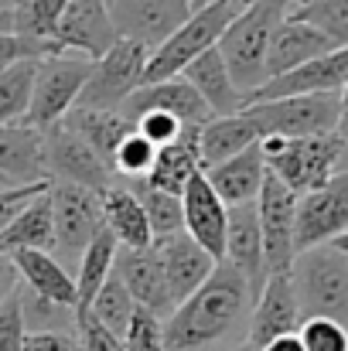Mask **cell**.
<instances>
[{"mask_svg": "<svg viewBox=\"0 0 348 351\" xmlns=\"http://www.w3.org/2000/svg\"><path fill=\"white\" fill-rule=\"evenodd\" d=\"M348 82V48H335L287 75H277L270 82H263L256 93H249L242 99V106L253 103H273V99H294V96H328V93H342Z\"/></svg>", "mask_w": 348, "mask_h": 351, "instance_id": "14", "label": "cell"}, {"mask_svg": "<svg viewBox=\"0 0 348 351\" xmlns=\"http://www.w3.org/2000/svg\"><path fill=\"white\" fill-rule=\"evenodd\" d=\"M133 130H137L147 143H154V147L161 150V147H171L188 126L178 123L174 117H167V113H143V117L133 123Z\"/></svg>", "mask_w": 348, "mask_h": 351, "instance_id": "44", "label": "cell"}, {"mask_svg": "<svg viewBox=\"0 0 348 351\" xmlns=\"http://www.w3.org/2000/svg\"><path fill=\"white\" fill-rule=\"evenodd\" d=\"M328 51H335V45H332L318 27H311V24L297 21L294 14H287V17L280 21V27L273 31V38H270L266 82L277 79V75H287V72H294V69H301V65H308V62L328 55Z\"/></svg>", "mask_w": 348, "mask_h": 351, "instance_id": "23", "label": "cell"}, {"mask_svg": "<svg viewBox=\"0 0 348 351\" xmlns=\"http://www.w3.org/2000/svg\"><path fill=\"white\" fill-rule=\"evenodd\" d=\"M123 348L126 351H164V321L143 307L133 311L130 328L123 331Z\"/></svg>", "mask_w": 348, "mask_h": 351, "instance_id": "41", "label": "cell"}, {"mask_svg": "<svg viewBox=\"0 0 348 351\" xmlns=\"http://www.w3.org/2000/svg\"><path fill=\"white\" fill-rule=\"evenodd\" d=\"M332 245H335V249H338V252H342V256L348 259V232H345V235H338V239H335Z\"/></svg>", "mask_w": 348, "mask_h": 351, "instance_id": "51", "label": "cell"}, {"mask_svg": "<svg viewBox=\"0 0 348 351\" xmlns=\"http://www.w3.org/2000/svg\"><path fill=\"white\" fill-rule=\"evenodd\" d=\"M93 72V62L86 55L76 51H62V55H48L38 62L34 69V86H31V106L24 123L48 130L55 123L72 113V106L79 103V93L86 86Z\"/></svg>", "mask_w": 348, "mask_h": 351, "instance_id": "6", "label": "cell"}, {"mask_svg": "<svg viewBox=\"0 0 348 351\" xmlns=\"http://www.w3.org/2000/svg\"><path fill=\"white\" fill-rule=\"evenodd\" d=\"M229 351H239V348H229Z\"/></svg>", "mask_w": 348, "mask_h": 351, "instance_id": "57", "label": "cell"}, {"mask_svg": "<svg viewBox=\"0 0 348 351\" xmlns=\"http://www.w3.org/2000/svg\"><path fill=\"white\" fill-rule=\"evenodd\" d=\"M348 232V171H338L325 188L297 198L294 215V252L332 245Z\"/></svg>", "mask_w": 348, "mask_h": 351, "instance_id": "9", "label": "cell"}, {"mask_svg": "<svg viewBox=\"0 0 348 351\" xmlns=\"http://www.w3.org/2000/svg\"><path fill=\"white\" fill-rule=\"evenodd\" d=\"M10 3H14V0H0V14H3V10H7Z\"/></svg>", "mask_w": 348, "mask_h": 351, "instance_id": "53", "label": "cell"}, {"mask_svg": "<svg viewBox=\"0 0 348 351\" xmlns=\"http://www.w3.org/2000/svg\"><path fill=\"white\" fill-rule=\"evenodd\" d=\"M147 58H150V48L119 38L100 62H93V72H89L76 106L100 110V113H119V106L143 86Z\"/></svg>", "mask_w": 348, "mask_h": 351, "instance_id": "8", "label": "cell"}, {"mask_svg": "<svg viewBox=\"0 0 348 351\" xmlns=\"http://www.w3.org/2000/svg\"><path fill=\"white\" fill-rule=\"evenodd\" d=\"M51 252L55 256V222H51V198L48 188L31 198L3 229H0V252Z\"/></svg>", "mask_w": 348, "mask_h": 351, "instance_id": "26", "label": "cell"}, {"mask_svg": "<svg viewBox=\"0 0 348 351\" xmlns=\"http://www.w3.org/2000/svg\"><path fill=\"white\" fill-rule=\"evenodd\" d=\"M76 338H79V348L82 351H126L123 348V338H116L113 331H106L89 311H76Z\"/></svg>", "mask_w": 348, "mask_h": 351, "instance_id": "43", "label": "cell"}, {"mask_svg": "<svg viewBox=\"0 0 348 351\" xmlns=\"http://www.w3.org/2000/svg\"><path fill=\"white\" fill-rule=\"evenodd\" d=\"M301 321L304 317H301V304H297L290 273L266 276V283L253 304V317H249V351H259L273 338L297 335Z\"/></svg>", "mask_w": 348, "mask_h": 351, "instance_id": "16", "label": "cell"}, {"mask_svg": "<svg viewBox=\"0 0 348 351\" xmlns=\"http://www.w3.org/2000/svg\"><path fill=\"white\" fill-rule=\"evenodd\" d=\"M205 181L212 184V191L219 195V202L226 208L235 205H253L259 198V188H263V178H266V160H263V147L253 143L246 147L242 154H235L229 160L202 171Z\"/></svg>", "mask_w": 348, "mask_h": 351, "instance_id": "24", "label": "cell"}, {"mask_svg": "<svg viewBox=\"0 0 348 351\" xmlns=\"http://www.w3.org/2000/svg\"><path fill=\"white\" fill-rule=\"evenodd\" d=\"M51 184V181H48ZM48 184H24V188H0V229L31 202V198H38Z\"/></svg>", "mask_w": 348, "mask_h": 351, "instance_id": "47", "label": "cell"}, {"mask_svg": "<svg viewBox=\"0 0 348 351\" xmlns=\"http://www.w3.org/2000/svg\"><path fill=\"white\" fill-rule=\"evenodd\" d=\"M222 259L242 276V283L249 290V300L256 304V297H259V290L266 283V256H263V235H259V219H256V202L229 208Z\"/></svg>", "mask_w": 348, "mask_h": 351, "instance_id": "19", "label": "cell"}, {"mask_svg": "<svg viewBox=\"0 0 348 351\" xmlns=\"http://www.w3.org/2000/svg\"><path fill=\"white\" fill-rule=\"evenodd\" d=\"M69 0H14L3 14H7V31L24 38V41H38V45H58L55 31L58 21L65 14Z\"/></svg>", "mask_w": 348, "mask_h": 351, "instance_id": "31", "label": "cell"}, {"mask_svg": "<svg viewBox=\"0 0 348 351\" xmlns=\"http://www.w3.org/2000/svg\"><path fill=\"white\" fill-rule=\"evenodd\" d=\"M113 276L126 287V293L133 297L137 307H143V311H150L157 317H167L174 311L164 269H161V263H157L150 245L147 249H116Z\"/></svg>", "mask_w": 348, "mask_h": 351, "instance_id": "20", "label": "cell"}, {"mask_svg": "<svg viewBox=\"0 0 348 351\" xmlns=\"http://www.w3.org/2000/svg\"><path fill=\"white\" fill-rule=\"evenodd\" d=\"M205 0H106L116 34L143 48H161Z\"/></svg>", "mask_w": 348, "mask_h": 351, "instance_id": "12", "label": "cell"}, {"mask_svg": "<svg viewBox=\"0 0 348 351\" xmlns=\"http://www.w3.org/2000/svg\"><path fill=\"white\" fill-rule=\"evenodd\" d=\"M181 79L198 93V99L209 106L212 117H235V113H242V93L235 89L229 69H226V62H222V55L216 48H209L192 65H185Z\"/></svg>", "mask_w": 348, "mask_h": 351, "instance_id": "25", "label": "cell"}, {"mask_svg": "<svg viewBox=\"0 0 348 351\" xmlns=\"http://www.w3.org/2000/svg\"><path fill=\"white\" fill-rule=\"evenodd\" d=\"M0 188H10V184H7V178H3V174H0Z\"/></svg>", "mask_w": 348, "mask_h": 351, "instance_id": "55", "label": "cell"}, {"mask_svg": "<svg viewBox=\"0 0 348 351\" xmlns=\"http://www.w3.org/2000/svg\"><path fill=\"white\" fill-rule=\"evenodd\" d=\"M259 351H304V345L297 335H283V338H273L270 345H263Z\"/></svg>", "mask_w": 348, "mask_h": 351, "instance_id": "50", "label": "cell"}, {"mask_svg": "<svg viewBox=\"0 0 348 351\" xmlns=\"http://www.w3.org/2000/svg\"><path fill=\"white\" fill-rule=\"evenodd\" d=\"M17 297H21V314H24V328L27 331H69L76 328V311L72 307H62V304H51L24 287H17Z\"/></svg>", "mask_w": 348, "mask_h": 351, "instance_id": "38", "label": "cell"}, {"mask_svg": "<svg viewBox=\"0 0 348 351\" xmlns=\"http://www.w3.org/2000/svg\"><path fill=\"white\" fill-rule=\"evenodd\" d=\"M294 215H297V195L287 191L270 171L263 178L259 198H256V219L263 235V256H266V276L290 273L294 266Z\"/></svg>", "mask_w": 348, "mask_h": 351, "instance_id": "13", "label": "cell"}, {"mask_svg": "<svg viewBox=\"0 0 348 351\" xmlns=\"http://www.w3.org/2000/svg\"><path fill=\"white\" fill-rule=\"evenodd\" d=\"M345 160H348V143H345Z\"/></svg>", "mask_w": 348, "mask_h": 351, "instance_id": "56", "label": "cell"}, {"mask_svg": "<svg viewBox=\"0 0 348 351\" xmlns=\"http://www.w3.org/2000/svg\"><path fill=\"white\" fill-rule=\"evenodd\" d=\"M14 266H17V276L27 283L31 293L51 300V304H62V307H72L76 311V280L69 276V269L58 263V256L51 252H14L10 256Z\"/></svg>", "mask_w": 348, "mask_h": 351, "instance_id": "29", "label": "cell"}, {"mask_svg": "<svg viewBox=\"0 0 348 351\" xmlns=\"http://www.w3.org/2000/svg\"><path fill=\"white\" fill-rule=\"evenodd\" d=\"M100 208H103V229L113 235L119 249H147L154 242L147 215L126 184H110L100 195Z\"/></svg>", "mask_w": 348, "mask_h": 351, "instance_id": "27", "label": "cell"}, {"mask_svg": "<svg viewBox=\"0 0 348 351\" xmlns=\"http://www.w3.org/2000/svg\"><path fill=\"white\" fill-rule=\"evenodd\" d=\"M24 314H21V297H7L0 304V351H24Z\"/></svg>", "mask_w": 348, "mask_h": 351, "instance_id": "45", "label": "cell"}, {"mask_svg": "<svg viewBox=\"0 0 348 351\" xmlns=\"http://www.w3.org/2000/svg\"><path fill=\"white\" fill-rule=\"evenodd\" d=\"M253 307L242 276L229 263H216L209 280L164 317V351H205L222 341Z\"/></svg>", "mask_w": 348, "mask_h": 351, "instance_id": "1", "label": "cell"}, {"mask_svg": "<svg viewBox=\"0 0 348 351\" xmlns=\"http://www.w3.org/2000/svg\"><path fill=\"white\" fill-rule=\"evenodd\" d=\"M17 287H21L17 266H14V259H10V256H3V252H0V304H3L7 297H14V293H17Z\"/></svg>", "mask_w": 348, "mask_h": 351, "instance_id": "48", "label": "cell"}, {"mask_svg": "<svg viewBox=\"0 0 348 351\" xmlns=\"http://www.w3.org/2000/svg\"><path fill=\"white\" fill-rule=\"evenodd\" d=\"M290 280L297 290L301 317L348 321V259L335 245H318L294 256Z\"/></svg>", "mask_w": 348, "mask_h": 351, "instance_id": "5", "label": "cell"}, {"mask_svg": "<svg viewBox=\"0 0 348 351\" xmlns=\"http://www.w3.org/2000/svg\"><path fill=\"white\" fill-rule=\"evenodd\" d=\"M259 147H263L266 171L297 198L325 188L345 164V140L338 133L301 136V140L266 136V140H259Z\"/></svg>", "mask_w": 348, "mask_h": 351, "instance_id": "3", "label": "cell"}, {"mask_svg": "<svg viewBox=\"0 0 348 351\" xmlns=\"http://www.w3.org/2000/svg\"><path fill=\"white\" fill-rule=\"evenodd\" d=\"M154 160H157V147H154V143H147V140H143L137 130H130V133L119 140V147H116L110 167H113L116 178L143 181V178L150 174Z\"/></svg>", "mask_w": 348, "mask_h": 351, "instance_id": "39", "label": "cell"}, {"mask_svg": "<svg viewBox=\"0 0 348 351\" xmlns=\"http://www.w3.org/2000/svg\"><path fill=\"white\" fill-rule=\"evenodd\" d=\"M290 7L294 3H287V0H253L232 17V24L222 31L216 51L222 55V62L229 69L235 89L242 93V99L266 82L270 38L280 27V21L290 14Z\"/></svg>", "mask_w": 348, "mask_h": 351, "instance_id": "2", "label": "cell"}, {"mask_svg": "<svg viewBox=\"0 0 348 351\" xmlns=\"http://www.w3.org/2000/svg\"><path fill=\"white\" fill-rule=\"evenodd\" d=\"M242 0H205L202 7L192 10V17L161 45L150 51L147 69H143V86L150 82H164L185 72V65H192L198 55H205L209 48L219 45L222 31L232 24V17L242 10Z\"/></svg>", "mask_w": 348, "mask_h": 351, "instance_id": "4", "label": "cell"}, {"mask_svg": "<svg viewBox=\"0 0 348 351\" xmlns=\"http://www.w3.org/2000/svg\"><path fill=\"white\" fill-rule=\"evenodd\" d=\"M0 174L10 188L24 184H48V154H45V130L31 123L0 126Z\"/></svg>", "mask_w": 348, "mask_h": 351, "instance_id": "21", "label": "cell"}, {"mask_svg": "<svg viewBox=\"0 0 348 351\" xmlns=\"http://www.w3.org/2000/svg\"><path fill=\"white\" fill-rule=\"evenodd\" d=\"M0 31H7V14H0ZM10 34V31H7Z\"/></svg>", "mask_w": 348, "mask_h": 351, "instance_id": "52", "label": "cell"}, {"mask_svg": "<svg viewBox=\"0 0 348 351\" xmlns=\"http://www.w3.org/2000/svg\"><path fill=\"white\" fill-rule=\"evenodd\" d=\"M62 123H65L69 130H76L106 164L113 160L119 140L133 130L119 113H100V110H82V106H72V113L62 119Z\"/></svg>", "mask_w": 348, "mask_h": 351, "instance_id": "33", "label": "cell"}, {"mask_svg": "<svg viewBox=\"0 0 348 351\" xmlns=\"http://www.w3.org/2000/svg\"><path fill=\"white\" fill-rule=\"evenodd\" d=\"M48 198H51V222H55V252L62 259L79 263L86 245L103 232L100 195H93L86 188H76V184L51 181Z\"/></svg>", "mask_w": 348, "mask_h": 351, "instance_id": "11", "label": "cell"}, {"mask_svg": "<svg viewBox=\"0 0 348 351\" xmlns=\"http://www.w3.org/2000/svg\"><path fill=\"white\" fill-rule=\"evenodd\" d=\"M181 215H185V232L192 235L216 263H222L229 208L219 202V195L212 191V184L205 181L202 171L192 174V181L181 191Z\"/></svg>", "mask_w": 348, "mask_h": 351, "instance_id": "22", "label": "cell"}, {"mask_svg": "<svg viewBox=\"0 0 348 351\" xmlns=\"http://www.w3.org/2000/svg\"><path fill=\"white\" fill-rule=\"evenodd\" d=\"M242 3H253V0H242ZM287 3H294V7H297V3H304V0H287Z\"/></svg>", "mask_w": 348, "mask_h": 351, "instance_id": "54", "label": "cell"}, {"mask_svg": "<svg viewBox=\"0 0 348 351\" xmlns=\"http://www.w3.org/2000/svg\"><path fill=\"white\" fill-rule=\"evenodd\" d=\"M253 143H259V130L242 113L212 117L205 126H198V164H202V171H209L235 154H242Z\"/></svg>", "mask_w": 348, "mask_h": 351, "instance_id": "30", "label": "cell"}, {"mask_svg": "<svg viewBox=\"0 0 348 351\" xmlns=\"http://www.w3.org/2000/svg\"><path fill=\"white\" fill-rule=\"evenodd\" d=\"M24 351H82L72 331H27Z\"/></svg>", "mask_w": 348, "mask_h": 351, "instance_id": "46", "label": "cell"}, {"mask_svg": "<svg viewBox=\"0 0 348 351\" xmlns=\"http://www.w3.org/2000/svg\"><path fill=\"white\" fill-rule=\"evenodd\" d=\"M143 113H167V117H174L178 123H185V126H205V123L212 119L209 106L198 99V93H195L181 75L164 79V82L140 86V89L119 106V117L126 119L130 126L143 117Z\"/></svg>", "mask_w": 348, "mask_h": 351, "instance_id": "17", "label": "cell"}, {"mask_svg": "<svg viewBox=\"0 0 348 351\" xmlns=\"http://www.w3.org/2000/svg\"><path fill=\"white\" fill-rule=\"evenodd\" d=\"M335 133L348 143V82L342 86V93H338V130Z\"/></svg>", "mask_w": 348, "mask_h": 351, "instance_id": "49", "label": "cell"}, {"mask_svg": "<svg viewBox=\"0 0 348 351\" xmlns=\"http://www.w3.org/2000/svg\"><path fill=\"white\" fill-rule=\"evenodd\" d=\"M290 14L318 27L335 48H348V0H304L290 7Z\"/></svg>", "mask_w": 348, "mask_h": 351, "instance_id": "36", "label": "cell"}, {"mask_svg": "<svg viewBox=\"0 0 348 351\" xmlns=\"http://www.w3.org/2000/svg\"><path fill=\"white\" fill-rule=\"evenodd\" d=\"M130 191L137 195L143 215H147V226H150V239H164V235L185 232V215H181V198L174 195H164L157 188H147L143 181H133Z\"/></svg>", "mask_w": 348, "mask_h": 351, "instance_id": "34", "label": "cell"}, {"mask_svg": "<svg viewBox=\"0 0 348 351\" xmlns=\"http://www.w3.org/2000/svg\"><path fill=\"white\" fill-rule=\"evenodd\" d=\"M242 117L259 130V140H266V136H283V140L328 136L338 130V93L253 103V106H242Z\"/></svg>", "mask_w": 348, "mask_h": 351, "instance_id": "7", "label": "cell"}, {"mask_svg": "<svg viewBox=\"0 0 348 351\" xmlns=\"http://www.w3.org/2000/svg\"><path fill=\"white\" fill-rule=\"evenodd\" d=\"M38 62H17L7 72H0V126L24 123L31 106V86H34Z\"/></svg>", "mask_w": 348, "mask_h": 351, "instance_id": "35", "label": "cell"}, {"mask_svg": "<svg viewBox=\"0 0 348 351\" xmlns=\"http://www.w3.org/2000/svg\"><path fill=\"white\" fill-rule=\"evenodd\" d=\"M48 55H62L58 45H38V41H24L17 34L0 31V72H7L17 62H41Z\"/></svg>", "mask_w": 348, "mask_h": 351, "instance_id": "42", "label": "cell"}, {"mask_svg": "<svg viewBox=\"0 0 348 351\" xmlns=\"http://www.w3.org/2000/svg\"><path fill=\"white\" fill-rule=\"evenodd\" d=\"M133 311H137V304H133V297L126 293V287L110 276L106 283H103V290L93 297V304H89V314L106 328V331H113L116 338H123V331L130 328V317H133Z\"/></svg>", "mask_w": 348, "mask_h": 351, "instance_id": "37", "label": "cell"}, {"mask_svg": "<svg viewBox=\"0 0 348 351\" xmlns=\"http://www.w3.org/2000/svg\"><path fill=\"white\" fill-rule=\"evenodd\" d=\"M116 239L106 229L96 235L89 245H86V252L79 256V273L72 276L76 280V311H89V304H93V297L103 290V283L113 276V259H116Z\"/></svg>", "mask_w": 348, "mask_h": 351, "instance_id": "32", "label": "cell"}, {"mask_svg": "<svg viewBox=\"0 0 348 351\" xmlns=\"http://www.w3.org/2000/svg\"><path fill=\"white\" fill-rule=\"evenodd\" d=\"M45 154H48V174L51 181L86 188L93 195H103L110 184H116L113 167L65 123H55L45 130Z\"/></svg>", "mask_w": 348, "mask_h": 351, "instance_id": "10", "label": "cell"}, {"mask_svg": "<svg viewBox=\"0 0 348 351\" xmlns=\"http://www.w3.org/2000/svg\"><path fill=\"white\" fill-rule=\"evenodd\" d=\"M198 171H202V164H198V126H188L171 147H161L157 150V160H154L150 174L143 178V184L147 188H157L164 195L181 198L185 184Z\"/></svg>", "mask_w": 348, "mask_h": 351, "instance_id": "28", "label": "cell"}, {"mask_svg": "<svg viewBox=\"0 0 348 351\" xmlns=\"http://www.w3.org/2000/svg\"><path fill=\"white\" fill-rule=\"evenodd\" d=\"M55 41L62 51H76V55H86L89 62H100L119 41L110 10H106V0H69L58 21Z\"/></svg>", "mask_w": 348, "mask_h": 351, "instance_id": "15", "label": "cell"}, {"mask_svg": "<svg viewBox=\"0 0 348 351\" xmlns=\"http://www.w3.org/2000/svg\"><path fill=\"white\" fill-rule=\"evenodd\" d=\"M297 338L304 351H348V328L332 317H304Z\"/></svg>", "mask_w": 348, "mask_h": 351, "instance_id": "40", "label": "cell"}, {"mask_svg": "<svg viewBox=\"0 0 348 351\" xmlns=\"http://www.w3.org/2000/svg\"><path fill=\"white\" fill-rule=\"evenodd\" d=\"M161 269H164V280H167V290H171V300L174 307L181 300H188L205 280L209 273L216 269V259L192 239L188 232H174L164 235V239H154L150 242Z\"/></svg>", "mask_w": 348, "mask_h": 351, "instance_id": "18", "label": "cell"}]
</instances>
